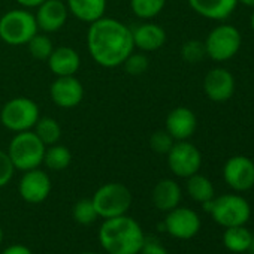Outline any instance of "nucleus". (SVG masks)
Instances as JSON below:
<instances>
[{
  "label": "nucleus",
  "instance_id": "nucleus-29",
  "mask_svg": "<svg viewBox=\"0 0 254 254\" xmlns=\"http://www.w3.org/2000/svg\"><path fill=\"white\" fill-rule=\"evenodd\" d=\"M124 66V70L132 75V76H139L142 73H145L148 70V66H150V60L147 57L145 53L139 51V53H132L129 57H127L123 63Z\"/></svg>",
  "mask_w": 254,
  "mask_h": 254
},
{
  "label": "nucleus",
  "instance_id": "nucleus-32",
  "mask_svg": "<svg viewBox=\"0 0 254 254\" xmlns=\"http://www.w3.org/2000/svg\"><path fill=\"white\" fill-rule=\"evenodd\" d=\"M14 172H15V168H14L8 153L0 150V189L6 187L12 181Z\"/></svg>",
  "mask_w": 254,
  "mask_h": 254
},
{
  "label": "nucleus",
  "instance_id": "nucleus-4",
  "mask_svg": "<svg viewBox=\"0 0 254 254\" xmlns=\"http://www.w3.org/2000/svg\"><path fill=\"white\" fill-rule=\"evenodd\" d=\"M38 30L35 14L29 9H11L0 17V39L8 45H27Z\"/></svg>",
  "mask_w": 254,
  "mask_h": 254
},
{
  "label": "nucleus",
  "instance_id": "nucleus-30",
  "mask_svg": "<svg viewBox=\"0 0 254 254\" xmlns=\"http://www.w3.org/2000/svg\"><path fill=\"white\" fill-rule=\"evenodd\" d=\"M181 57L186 63H190V64H196L202 62L206 57L205 44L196 39L184 42V45L181 47Z\"/></svg>",
  "mask_w": 254,
  "mask_h": 254
},
{
  "label": "nucleus",
  "instance_id": "nucleus-21",
  "mask_svg": "<svg viewBox=\"0 0 254 254\" xmlns=\"http://www.w3.org/2000/svg\"><path fill=\"white\" fill-rule=\"evenodd\" d=\"M69 14L82 23H94L105 17L106 0H66Z\"/></svg>",
  "mask_w": 254,
  "mask_h": 254
},
{
  "label": "nucleus",
  "instance_id": "nucleus-24",
  "mask_svg": "<svg viewBox=\"0 0 254 254\" xmlns=\"http://www.w3.org/2000/svg\"><path fill=\"white\" fill-rule=\"evenodd\" d=\"M33 132L45 144V147L59 144L62 139V126L53 117H39L33 127Z\"/></svg>",
  "mask_w": 254,
  "mask_h": 254
},
{
  "label": "nucleus",
  "instance_id": "nucleus-18",
  "mask_svg": "<svg viewBox=\"0 0 254 254\" xmlns=\"http://www.w3.org/2000/svg\"><path fill=\"white\" fill-rule=\"evenodd\" d=\"M48 67L56 76H72L79 70L81 57L72 47H57L48 57Z\"/></svg>",
  "mask_w": 254,
  "mask_h": 254
},
{
  "label": "nucleus",
  "instance_id": "nucleus-13",
  "mask_svg": "<svg viewBox=\"0 0 254 254\" xmlns=\"http://www.w3.org/2000/svg\"><path fill=\"white\" fill-rule=\"evenodd\" d=\"M50 96L54 105H57L59 108L72 109L82 102L84 85L75 75L57 76L50 85Z\"/></svg>",
  "mask_w": 254,
  "mask_h": 254
},
{
  "label": "nucleus",
  "instance_id": "nucleus-3",
  "mask_svg": "<svg viewBox=\"0 0 254 254\" xmlns=\"http://www.w3.org/2000/svg\"><path fill=\"white\" fill-rule=\"evenodd\" d=\"M45 144L36 136L33 130L15 133L8 147V156L17 171L26 172L36 169L44 162Z\"/></svg>",
  "mask_w": 254,
  "mask_h": 254
},
{
  "label": "nucleus",
  "instance_id": "nucleus-39",
  "mask_svg": "<svg viewBox=\"0 0 254 254\" xmlns=\"http://www.w3.org/2000/svg\"><path fill=\"white\" fill-rule=\"evenodd\" d=\"M2 242H3V230L0 227V245H2Z\"/></svg>",
  "mask_w": 254,
  "mask_h": 254
},
{
  "label": "nucleus",
  "instance_id": "nucleus-20",
  "mask_svg": "<svg viewBox=\"0 0 254 254\" xmlns=\"http://www.w3.org/2000/svg\"><path fill=\"white\" fill-rule=\"evenodd\" d=\"M151 199H153L154 206L159 211L168 212V211L180 206V202L183 199V191L177 181L165 178V180H160L154 186Z\"/></svg>",
  "mask_w": 254,
  "mask_h": 254
},
{
  "label": "nucleus",
  "instance_id": "nucleus-19",
  "mask_svg": "<svg viewBox=\"0 0 254 254\" xmlns=\"http://www.w3.org/2000/svg\"><path fill=\"white\" fill-rule=\"evenodd\" d=\"M190 8L200 17L212 21L229 18L238 6V0H187Z\"/></svg>",
  "mask_w": 254,
  "mask_h": 254
},
{
  "label": "nucleus",
  "instance_id": "nucleus-1",
  "mask_svg": "<svg viewBox=\"0 0 254 254\" xmlns=\"http://www.w3.org/2000/svg\"><path fill=\"white\" fill-rule=\"evenodd\" d=\"M87 48L99 66L108 69L123 66L135 50L132 27L115 18L102 17L88 27Z\"/></svg>",
  "mask_w": 254,
  "mask_h": 254
},
{
  "label": "nucleus",
  "instance_id": "nucleus-7",
  "mask_svg": "<svg viewBox=\"0 0 254 254\" xmlns=\"http://www.w3.org/2000/svg\"><path fill=\"white\" fill-rule=\"evenodd\" d=\"M209 214L218 226H245L251 217V206L245 197L230 193L214 197Z\"/></svg>",
  "mask_w": 254,
  "mask_h": 254
},
{
  "label": "nucleus",
  "instance_id": "nucleus-22",
  "mask_svg": "<svg viewBox=\"0 0 254 254\" xmlns=\"http://www.w3.org/2000/svg\"><path fill=\"white\" fill-rule=\"evenodd\" d=\"M253 233L245 226L226 227L223 233V244L232 253H245L250 248Z\"/></svg>",
  "mask_w": 254,
  "mask_h": 254
},
{
  "label": "nucleus",
  "instance_id": "nucleus-6",
  "mask_svg": "<svg viewBox=\"0 0 254 254\" xmlns=\"http://www.w3.org/2000/svg\"><path fill=\"white\" fill-rule=\"evenodd\" d=\"M39 117V105L33 99L23 96L8 100L0 111V121L3 127L14 133L32 130Z\"/></svg>",
  "mask_w": 254,
  "mask_h": 254
},
{
  "label": "nucleus",
  "instance_id": "nucleus-10",
  "mask_svg": "<svg viewBox=\"0 0 254 254\" xmlns=\"http://www.w3.org/2000/svg\"><path fill=\"white\" fill-rule=\"evenodd\" d=\"M162 229H165L172 238L187 241L194 238L200 230V217L196 211L186 208V206H177L171 211H168L166 218L162 224Z\"/></svg>",
  "mask_w": 254,
  "mask_h": 254
},
{
  "label": "nucleus",
  "instance_id": "nucleus-8",
  "mask_svg": "<svg viewBox=\"0 0 254 254\" xmlns=\"http://www.w3.org/2000/svg\"><path fill=\"white\" fill-rule=\"evenodd\" d=\"M206 57L214 62H226L235 57L241 48L242 38L239 30L230 24L214 27L205 39Z\"/></svg>",
  "mask_w": 254,
  "mask_h": 254
},
{
  "label": "nucleus",
  "instance_id": "nucleus-40",
  "mask_svg": "<svg viewBox=\"0 0 254 254\" xmlns=\"http://www.w3.org/2000/svg\"><path fill=\"white\" fill-rule=\"evenodd\" d=\"M79 254H97V253H93V251H84V253H79Z\"/></svg>",
  "mask_w": 254,
  "mask_h": 254
},
{
  "label": "nucleus",
  "instance_id": "nucleus-23",
  "mask_svg": "<svg viewBox=\"0 0 254 254\" xmlns=\"http://www.w3.org/2000/svg\"><path fill=\"white\" fill-rule=\"evenodd\" d=\"M187 180V193L189 196L197 202V203H203L206 200H211L214 199V186L212 183L209 181V178H206L205 175H200L199 172L186 178Z\"/></svg>",
  "mask_w": 254,
  "mask_h": 254
},
{
  "label": "nucleus",
  "instance_id": "nucleus-11",
  "mask_svg": "<svg viewBox=\"0 0 254 254\" xmlns=\"http://www.w3.org/2000/svg\"><path fill=\"white\" fill-rule=\"evenodd\" d=\"M223 178L235 191H247L254 187V162L245 156H233L223 166Z\"/></svg>",
  "mask_w": 254,
  "mask_h": 254
},
{
  "label": "nucleus",
  "instance_id": "nucleus-16",
  "mask_svg": "<svg viewBox=\"0 0 254 254\" xmlns=\"http://www.w3.org/2000/svg\"><path fill=\"white\" fill-rule=\"evenodd\" d=\"M197 127L196 114L186 106H178L172 109L165 123V130L175 139V141H189Z\"/></svg>",
  "mask_w": 254,
  "mask_h": 254
},
{
  "label": "nucleus",
  "instance_id": "nucleus-14",
  "mask_svg": "<svg viewBox=\"0 0 254 254\" xmlns=\"http://www.w3.org/2000/svg\"><path fill=\"white\" fill-rule=\"evenodd\" d=\"M203 91L212 102H227L235 93V78L227 69L214 67L205 75Z\"/></svg>",
  "mask_w": 254,
  "mask_h": 254
},
{
  "label": "nucleus",
  "instance_id": "nucleus-25",
  "mask_svg": "<svg viewBox=\"0 0 254 254\" xmlns=\"http://www.w3.org/2000/svg\"><path fill=\"white\" fill-rule=\"evenodd\" d=\"M72 162V153L67 147L60 145V144H54L47 147L45 154H44V162L42 165H45L50 171H64Z\"/></svg>",
  "mask_w": 254,
  "mask_h": 254
},
{
  "label": "nucleus",
  "instance_id": "nucleus-27",
  "mask_svg": "<svg viewBox=\"0 0 254 254\" xmlns=\"http://www.w3.org/2000/svg\"><path fill=\"white\" fill-rule=\"evenodd\" d=\"M27 48H29V53L33 59L41 60V62H47L48 57L51 56L53 50H54V45L45 33H36L27 42Z\"/></svg>",
  "mask_w": 254,
  "mask_h": 254
},
{
  "label": "nucleus",
  "instance_id": "nucleus-36",
  "mask_svg": "<svg viewBox=\"0 0 254 254\" xmlns=\"http://www.w3.org/2000/svg\"><path fill=\"white\" fill-rule=\"evenodd\" d=\"M239 3L245 5V6H250V8H254V0H238Z\"/></svg>",
  "mask_w": 254,
  "mask_h": 254
},
{
  "label": "nucleus",
  "instance_id": "nucleus-28",
  "mask_svg": "<svg viewBox=\"0 0 254 254\" xmlns=\"http://www.w3.org/2000/svg\"><path fill=\"white\" fill-rule=\"evenodd\" d=\"M72 217L81 226H90V224H93L99 218L91 199H81V200H78L73 205Z\"/></svg>",
  "mask_w": 254,
  "mask_h": 254
},
{
  "label": "nucleus",
  "instance_id": "nucleus-26",
  "mask_svg": "<svg viewBox=\"0 0 254 254\" xmlns=\"http://www.w3.org/2000/svg\"><path fill=\"white\" fill-rule=\"evenodd\" d=\"M166 0H130L132 12L141 20L156 18L165 8Z\"/></svg>",
  "mask_w": 254,
  "mask_h": 254
},
{
  "label": "nucleus",
  "instance_id": "nucleus-12",
  "mask_svg": "<svg viewBox=\"0 0 254 254\" xmlns=\"http://www.w3.org/2000/svg\"><path fill=\"white\" fill-rule=\"evenodd\" d=\"M51 180L48 174L39 168L26 171L18 183V193L27 203H42L51 193Z\"/></svg>",
  "mask_w": 254,
  "mask_h": 254
},
{
  "label": "nucleus",
  "instance_id": "nucleus-31",
  "mask_svg": "<svg viewBox=\"0 0 254 254\" xmlns=\"http://www.w3.org/2000/svg\"><path fill=\"white\" fill-rule=\"evenodd\" d=\"M174 144H175V139L165 129L163 130H156L150 136V147L157 154H168Z\"/></svg>",
  "mask_w": 254,
  "mask_h": 254
},
{
  "label": "nucleus",
  "instance_id": "nucleus-2",
  "mask_svg": "<svg viewBox=\"0 0 254 254\" xmlns=\"http://www.w3.org/2000/svg\"><path fill=\"white\" fill-rule=\"evenodd\" d=\"M145 238L141 224L127 214L105 218L99 229V242L108 254H139Z\"/></svg>",
  "mask_w": 254,
  "mask_h": 254
},
{
  "label": "nucleus",
  "instance_id": "nucleus-38",
  "mask_svg": "<svg viewBox=\"0 0 254 254\" xmlns=\"http://www.w3.org/2000/svg\"><path fill=\"white\" fill-rule=\"evenodd\" d=\"M250 26H251V29H253V32H254V11H253V14H251V18H250Z\"/></svg>",
  "mask_w": 254,
  "mask_h": 254
},
{
  "label": "nucleus",
  "instance_id": "nucleus-15",
  "mask_svg": "<svg viewBox=\"0 0 254 254\" xmlns=\"http://www.w3.org/2000/svg\"><path fill=\"white\" fill-rule=\"evenodd\" d=\"M36 9L35 18L38 29L45 33H54L63 29L69 17V9L63 0H45Z\"/></svg>",
  "mask_w": 254,
  "mask_h": 254
},
{
  "label": "nucleus",
  "instance_id": "nucleus-9",
  "mask_svg": "<svg viewBox=\"0 0 254 254\" xmlns=\"http://www.w3.org/2000/svg\"><path fill=\"white\" fill-rule=\"evenodd\" d=\"M166 156L171 172L180 178H189L197 174L202 166V154L199 148L189 141H175Z\"/></svg>",
  "mask_w": 254,
  "mask_h": 254
},
{
  "label": "nucleus",
  "instance_id": "nucleus-34",
  "mask_svg": "<svg viewBox=\"0 0 254 254\" xmlns=\"http://www.w3.org/2000/svg\"><path fill=\"white\" fill-rule=\"evenodd\" d=\"M2 254H33V253L29 247H26L23 244H14V245L6 247L2 251Z\"/></svg>",
  "mask_w": 254,
  "mask_h": 254
},
{
  "label": "nucleus",
  "instance_id": "nucleus-5",
  "mask_svg": "<svg viewBox=\"0 0 254 254\" xmlns=\"http://www.w3.org/2000/svg\"><path fill=\"white\" fill-rule=\"evenodd\" d=\"M91 200L97 215L105 220L127 214L132 206L133 196L121 183H106L94 191Z\"/></svg>",
  "mask_w": 254,
  "mask_h": 254
},
{
  "label": "nucleus",
  "instance_id": "nucleus-17",
  "mask_svg": "<svg viewBox=\"0 0 254 254\" xmlns=\"http://www.w3.org/2000/svg\"><path fill=\"white\" fill-rule=\"evenodd\" d=\"M133 45L142 53L160 50L166 42V32L156 23H142L132 29Z\"/></svg>",
  "mask_w": 254,
  "mask_h": 254
},
{
  "label": "nucleus",
  "instance_id": "nucleus-33",
  "mask_svg": "<svg viewBox=\"0 0 254 254\" xmlns=\"http://www.w3.org/2000/svg\"><path fill=\"white\" fill-rule=\"evenodd\" d=\"M139 254H169V251L157 239L147 236Z\"/></svg>",
  "mask_w": 254,
  "mask_h": 254
},
{
  "label": "nucleus",
  "instance_id": "nucleus-35",
  "mask_svg": "<svg viewBox=\"0 0 254 254\" xmlns=\"http://www.w3.org/2000/svg\"><path fill=\"white\" fill-rule=\"evenodd\" d=\"M15 2L24 9H32V8H38L45 0H15Z\"/></svg>",
  "mask_w": 254,
  "mask_h": 254
},
{
  "label": "nucleus",
  "instance_id": "nucleus-37",
  "mask_svg": "<svg viewBox=\"0 0 254 254\" xmlns=\"http://www.w3.org/2000/svg\"><path fill=\"white\" fill-rule=\"evenodd\" d=\"M248 251H250L251 254H254V235H253V238H251V244H250V248H248Z\"/></svg>",
  "mask_w": 254,
  "mask_h": 254
}]
</instances>
